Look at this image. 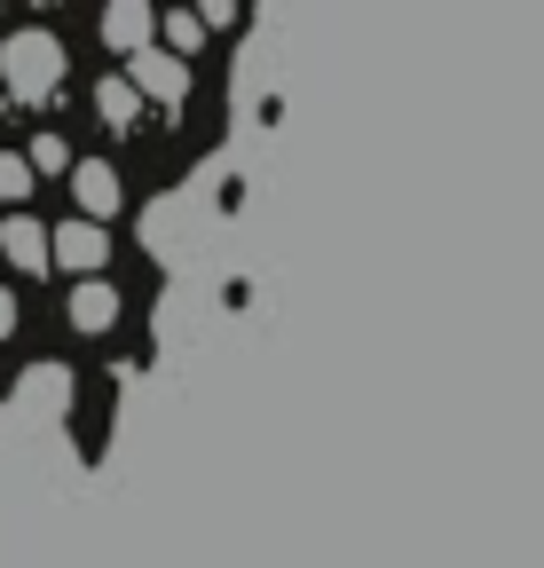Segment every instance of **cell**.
<instances>
[{
  "label": "cell",
  "instance_id": "5b68a950",
  "mask_svg": "<svg viewBox=\"0 0 544 568\" xmlns=\"http://www.w3.org/2000/svg\"><path fill=\"white\" fill-rule=\"evenodd\" d=\"M103 261H111L103 222H63V230H55V268H80V276H95Z\"/></svg>",
  "mask_w": 544,
  "mask_h": 568
},
{
  "label": "cell",
  "instance_id": "8992f818",
  "mask_svg": "<svg viewBox=\"0 0 544 568\" xmlns=\"http://www.w3.org/2000/svg\"><path fill=\"white\" fill-rule=\"evenodd\" d=\"M0 253H9L17 268H48L55 261V230H40L32 213H9V222H0Z\"/></svg>",
  "mask_w": 544,
  "mask_h": 568
},
{
  "label": "cell",
  "instance_id": "8fae6325",
  "mask_svg": "<svg viewBox=\"0 0 544 568\" xmlns=\"http://www.w3.org/2000/svg\"><path fill=\"white\" fill-rule=\"evenodd\" d=\"M32 190V159H17V151H0V205H17Z\"/></svg>",
  "mask_w": 544,
  "mask_h": 568
},
{
  "label": "cell",
  "instance_id": "30bf717a",
  "mask_svg": "<svg viewBox=\"0 0 544 568\" xmlns=\"http://www.w3.org/2000/svg\"><path fill=\"white\" fill-rule=\"evenodd\" d=\"M24 159H32V174H72V166H80V159H72V142H63L55 126L32 134V151H24Z\"/></svg>",
  "mask_w": 544,
  "mask_h": 568
},
{
  "label": "cell",
  "instance_id": "3957f363",
  "mask_svg": "<svg viewBox=\"0 0 544 568\" xmlns=\"http://www.w3.org/2000/svg\"><path fill=\"white\" fill-rule=\"evenodd\" d=\"M103 40H111L119 55L158 48V9H143V0H111V9H103Z\"/></svg>",
  "mask_w": 544,
  "mask_h": 568
},
{
  "label": "cell",
  "instance_id": "9c48e42d",
  "mask_svg": "<svg viewBox=\"0 0 544 568\" xmlns=\"http://www.w3.org/2000/svg\"><path fill=\"white\" fill-rule=\"evenodd\" d=\"M158 40H166V55H182V63H189V55H197V40H206V17L166 9V17H158Z\"/></svg>",
  "mask_w": 544,
  "mask_h": 568
},
{
  "label": "cell",
  "instance_id": "7a4b0ae2",
  "mask_svg": "<svg viewBox=\"0 0 544 568\" xmlns=\"http://www.w3.org/2000/svg\"><path fill=\"white\" fill-rule=\"evenodd\" d=\"M126 80L143 88V103H166V111H174V103L189 95V63L166 55V48H143V55H126Z\"/></svg>",
  "mask_w": 544,
  "mask_h": 568
},
{
  "label": "cell",
  "instance_id": "ba28073f",
  "mask_svg": "<svg viewBox=\"0 0 544 568\" xmlns=\"http://www.w3.org/2000/svg\"><path fill=\"white\" fill-rule=\"evenodd\" d=\"M95 111L111 126H134V119H143V88H134L126 71H111V80H95Z\"/></svg>",
  "mask_w": 544,
  "mask_h": 568
},
{
  "label": "cell",
  "instance_id": "6da1fadb",
  "mask_svg": "<svg viewBox=\"0 0 544 568\" xmlns=\"http://www.w3.org/2000/svg\"><path fill=\"white\" fill-rule=\"evenodd\" d=\"M63 63H72V55H63V40H55L48 24L0 40V80H9L17 103H48V95L63 88Z\"/></svg>",
  "mask_w": 544,
  "mask_h": 568
},
{
  "label": "cell",
  "instance_id": "7c38bea8",
  "mask_svg": "<svg viewBox=\"0 0 544 568\" xmlns=\"http://www.w3.org/2000/svg\"><path fill=\"white\" fill-rule=\"evenodd\" d=\"M9 332H17V293L0 284V339H9Z\"/></svg>",
  "mask_w": 544,
  "mask_h": 568
},
{
  "label": "cell",
  "instance_id": "277c9868",
  "mask_svg": "<svg viewBox=\"0 0 544 568\" xmlns=\"http://www.w3.org/2000/svg\"><path fill=\"white\" fill-rule=\"evenodd\" d=\"M72 197H80V213H88V222H111V213H119V166L111 159H80L72 166Z\"/></svg>",
  "mask_w": 544,
  "mask_h": 568
},
{
  "label": "cell",
  "instance_id": "52a82bcc",
  "mask_svg": "<svg viewBox=\"0 0 544 568\" xmlns=\"http://www.w3.org/2000/svg\"><path fill=\"white\" fill-rule=\"evenodd\" d=\"M72 324H80V332H111V324H119V284L88 276L80 293H72Z\"/></svg>",
  "mask_w": 544,
  "mask_h": 568
}]
</instances>
